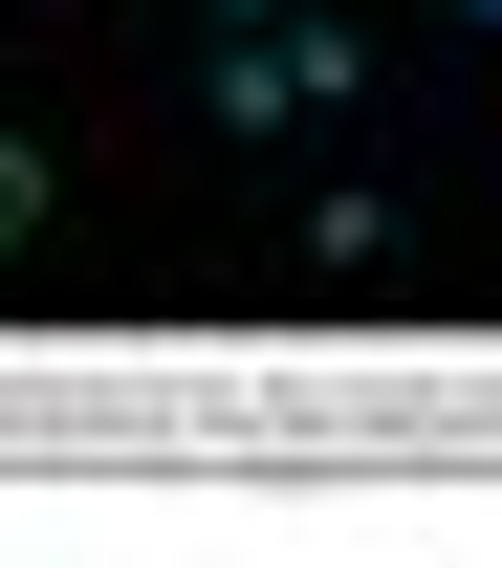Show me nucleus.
Returning <instances> with one entry per match:
<instances>
[{
	"label": "nucleus",
	"instance_id": "nucleus-1",
	"mask_svg": "<svg viewBox=\"0 0 502 568\" xmlns=\"http://www.w3.org/2000/svg\"><path fill=\"white\" fill-rule=\"evenodd\" d=\"M328 110H371V22H218V67H197V132H328Z\"/></svg>",
	"mask_w": 502,
	"mask_h": 568
},
{
	"label": "nucleus",
	"instance_id": "nucleus-2",
	"mask_svg": "<svg viewBox=\"0 0 502 568\" xmlns=\"http://www.w3.org/2000/svg\"><path fill=\"white\" fill-rule=\"evenodd\" d=\"M285 241H306L328 284H393V263H416V197H393V175H328V197H306Z\"/></svg>",
	"mask_w": 502,
	"mask_h": 568
},
{
	"label": "nucleus",
	"instance_id": "nucleus-3",
	"mask_svg": "<svg viewBox=\"0 0 502 568\" xmlns=\"http://www.w3.org/2000/svg\"><path fill=\"white\" fill-rule=\"evenodd\" d=\"M44 219H66V175H44V132H0V284L44 263Z\"/></svg>",
	"mask_w": 502,
	"mask_h": 568
},
{
	"label": "nucleus",
	"instance_id": "nucleus-4",
	"mask_svg": "<svg viewBox=\"0 0 502 568\" xmlns=\"http://www.w3.org/2000/svg\"><path fill=\"white\" fill-rule=\"evenodd\" d=\"M218 22H306V0H218Z\"/></svg>",
	"mask_w": 502,
	"mask_h": 568
},
{
	"label": "nucleus",
	"instance_id": "nucleus-5",
	"mask_svg": "<svg viewBox=\"0 0 502 568\" xmlns=\"http://www.w3.org/2000/svg\"><path fill=\"white\" fill-rule=\"evenodd\" d=\"M459 22H502V0H459Z\"/></svg>",
	"mask_w": 502,
	"mask_h": 568
}]
</instances>
